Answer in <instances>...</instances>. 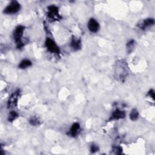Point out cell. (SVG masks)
<instances>
[{
    "instance_id": "obj_3",
    "label": "cell",
    "mask_w": 155,
    "mask_h": 155,
    "mask_svg": "<svg viewBox=\"0 0 155 155\" xmlns=\"http://www.w3.org/2000/svg\"><path fill=\"white\" fill-rule=\"evenodd\" d=\"M46 47L47 50L53 54H59L60 53V50L59 47L56 44V43L50 38H47L46 40Z\"/></svg>"
},
{
    "instance_id": "obj_9",
    "label": "cell",
    "mask_w": 155,
    "mask_h": 155,
    "mask_svg": "<svg viewBox=\"0 0 155 155\" xmlns=\"http://www.w3.org/2000/svg\"><path fill=\"white\" fill-rule=\"evenodd\" d=\"M80 126L78 123H74L70 128V135L72 136H75L78 134V131L79 130Z\"/></svg>"
},
{
    "instance_id": "obj_6",
    "label": "cell",
    "mask_w": 155,
    "mask_h": 155,
    "mask_svg": "<svg viewBox=\"0 0 155 155\" xmlns=\"http://www.w3.org/2000/svg\"><path fill=\"white\" fill-rule=\"evenodd\" d=\"M88 28L92 32L96 33L98 31L99 29V23L95 19L92 18L88 21Z\"/></svg>"
},
{
    "instance_id": "obj_11",
    "label": "cell",
    "mask_w": 155,
    "mask_h": 155,
    "mask_svg": "<svg viewBox=\"0 0 155 155\" xmlns=\"http://www.w3.org/2000/svg\"><path fill=\"white\" fill-rule=\"evenodd\" d=\"M32 65V63H31V61L30 60H24L22 61L20 64H19V68L24 69H26Z\"/></svg>"
},
{
    "instance_id": "obj_12",
    "label": "cell",
    "mask_w": 155,
    "mask_h": 155,
    "mask_svg": "<svg viewBox=\"0 0 155 155\" xmlns=\"http://www.w3.org/2000/svg\"><path fill=\"white\" fill-rule=\"evenodd\" d=\"M139 117V113L136 109H133L130 114V119L132 121H136Z\"/></svg>"
},
{
    "instance_id": "obj_4",
    "label": "cell",
    "mask_w": 155,
    "mask_h": 155,
    "mask_svg": "<svg viewBox=\"0 0 155 155\" xmlns=\"http://www.w3.org/2000/svg\"><path fill=\"white\" fill-rule=\"evenodd\" d=\"M48 16L51 20H58L60 18V15L58 14V9L55 6H50L48 7Z\"/></svg>"
},
{
    "instance_id": "obj_15",
    "label": "cell",
    "mask_w": 155,
    "mask_h": 155,
    "mask_svg": "<svg viewBox=\"0 0 155 155\" xmlns=\"http://www.w3.org/2000/svg\"><path fill=\"white\" fill-rule=\"evenodd\" d=\"M134 44H135V42L133 40H131L130 41L129 43H128L127 44V48H128V49H131L132 48H133L134 47Z\"/></svg>"
},
{
    "instance_id": "obj_1",
    "label": "cell",
    "mask_w": 155,
    "mask_h": 155,
    "mask_svg": "<svg viewBox=\"0 0 155 155\" xmlns=\"http://www.w3.org/2000/svg\"><path fill=\"white\" fill-rule=\"evenodd\" d=\"M24 30V27L22 26H18L15 30L14 38L15 41L16 42V46L18 48H21L24 46L23 42H22V37H23Z\"/></svg>"
},
{
    "instance_id": "obj_10",
    "label": "cell",
    "mask_w": 155,
    "mask_h": 155,
    "mask_svg": "<svg viewBox=\"0 0 155 155\" xmlns=\"http://www.w3.org/2000/svg\"><path fill=\"white\" fill-rule=\"evenodd\" d=\"M154 24V19H153V18H148V19L145 20L143 21V24H142V25H141V26L140 27L142 28V29H145V27H148V26H153Z\"/></svg>"
},
{
    "instance_id": "obj_16",
    "label": "cell",
    "mask_w": 155,
    "mask_h": 155,
    "mask_svg": "<svg viewBox=\"0 0 155 155\" xmlns=\"http://www.w3.org/2000/svg\"><path fill=\"white\" fill-rule=\"evenodd\" d=\"M90 150H91V152L92 153H95L96 152H97L98 150V147H97V146L95 145H92L91 146V149Z\"/></svg>"
},
{
    "instance_id": "obj_8",
    "label": "cell",
    "mask_w": 155,
    "mask_h": 155,
    "mask_svg": "<svg viewBox=\"0 0 155 155\" xmlns=\"http://www.w3.org/2000/svg\"><path fill=\"white\" fill-rule=\"evenodd\" d=\"M71 47H72L73 50H78L80 49L81 47V40L78 39H72V42L70 44Z\"/></svg>"
},
{
    "instance_id": "obj_5",
    "label": "cell",
    "mask_w": 155,
    "mask_h": 155,
    "mask_svg": "<svg viewBox=\"0 0 155 155\" xmlns=\"http://www.w3.org/2000/svg\"><path fill=\"white\" fill-rule=\"evenodd\" d=\"M19 92H20L19 91L15 92L10 97V98H9V101H8L9 108L14 107L16 105L17 101H18V97L20 95Z\"/></svg>"
},
{
    "instance_id": "obj_2",
    "label": "cell",
    "mask_w": 155,
    "mask_h": 155,
    "mask_svg": "<svg viewBox=\"0 0 155 155\" xmlns=\"http://www.w3.org/2000/svg\"><path fill=\"white\" fill-rule=\"evenodd\" d=\"M20 9V4L16 1H12L4 9V13L6 14H14L18 12Z\"/></svg>"
},
{
    "instance_id": "obj_13",
    "label": "cell",
    "mask_w": 155,
    "mask_h": 155,
    "mask_svg": "<svg viewBox=\"0 0 155 155\" xmlns=\"http://www.w3.org/2000/svg\"><path fill=\"white\" fill-rule=\"evenodd\" d=\"M17 117H18V114L15 111H12L10 113L9 115L8 120L9 121H10V122H12L13 121L15 120Z\"/></svg>"
},
{
    "instance_id": "obj_14",
    "label": "cell",
    "mask_w": 155,
    "mask_h": 155,
    "mask_svg": "<svg viewBox=\"0 0 155 155\" xmlns=\"http://www.w3.org/2000/svg\"><path fill=\"white\" fill-rule=\"evenodd\" d=\"M30 123L32 126H38L39 125V121L37 118L32 117L30 119Z\"/></svg>"
},
{
    "instance_id": "obj_17",
    "label": "cell",
    "mask_w": 155,
    "mask_h": 155,
    "mask_svg": "<svg viewBox=\"0 0 155 155\" xmlns=\"http://www.w3.org/2000/svg\"><path fill=\"white\" fill-rule=\"evenodd\" d=\"M148 95L152 97V98L154 99V93L153 90H151L148 92Z\"/></svg>"
},
{
    "instance_id": "obj_7",
    "label": "cell",
    "mask_w": 155,
    "mask_h": 155,
    "mask_svg": "<svg viewBox=\"0 0 155 155\" xmlns=\"http://www.w3.org/2000/svg\"><path fill=\"white\" fill-rule=\"evenodd\" d=\"M125 116H126V113L124 112L117 109L113 112L110 120H118V119L124 118Z\"/></svg>"
}]
</instances>
